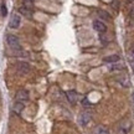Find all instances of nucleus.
<instances>
[{
  "instance_id": "1",
  "label": "nucleus",
  "mask_w": 134,
  "mask_h": 134,
  "mask_svg": "<svg viewBox=\"0 0 134 134\" xmlns=\"http://www.w3.org/2000/svg\"><path fill=\"white\" fill-rule=\"evenodd\" d=\"M6 42L13 50H16V51H20L21 50V45H20V40L19 37H16L15 35H8L6 36Z\"/></svg>"
},
{
  "instance_id": "2",
  "label": "nucleus",
  "mask_w": 134,
  "mask_h": 134,
  "mask_svg": "<svg viewBox=\"0 0 134 134\" xmlns=\"http://www.w3.org/2000/svg\"><path fill=\"white\" fill-rule=\"evenodd\" d=\"M132 129V122L128 119L123 120L119 124V128H118V134H128L129 130Z\"/></svg>"
},
{
  "instance_id": "3",
  "label": "nucleus",
  "mask_w": 134,
  "mask_h": 134,
  "mask_svg": "<svg viewBox=\"0 0 134 134\" xmlns=\"http://www.w3.org/2000/svg\"><path fill=\"white\" fill-rule=\"evenodd\" d=\"M93 29L96 30L97 32L103 34L107 31V26L104 25V23H102L99 20H94V21H93Z\"/></svg>"
},
{
  "instance_id": "4",
  "label": "nucleus",
  "mask_w": 134,
  "mask_h": 134,
  "mask_svg": "<svg viewBox=\"0 0 134 134\" xmlns=\"http://www.w3.org/2000/svg\"><path fill=\"white\" fill-rule=\"evenodd\" d=\"M16 100H19V102H25V100L29 99V92L26 91V90H19V91L16 92Z\"/></svg>"
},
{
  "instance_id": "5",
  "label": "nucleus",
  "mask_w": 134,
  "mask_h": 134,
  "mask_svg": "<svg viewBox=\"0 0 134 134\" xmlns=\"http://www.w3.org/2000/svg\"><path fill=\"white\" fill-rule=\"evenodd\" d=\"M16 70L21 75H26L30 71V66H29V63H26V62H19L16 65Z\"/></svg>"
},
{
  "instance_id": "6",
  "label": "nucleus",
  "mask_w": 134,
  "mask_h": 134,
  "mask_svg": "<svg viewBox=\"0 0 134 134\" xmlns=\"http://www.w3.org/2000/svg\"><path fill=\"white\" fill-rule=\"evenodd\" d=\"M20 23H21V19H20V16L18 14H15L11 16V19H10V24L9 26L11 29H18L20 26Z\"/></svg>"
},
{
  "instance_id": "7",
  "label": "nucleus",
  "mask_w": 134,
  "mask_h": 134,
  "mask_svg": "<svg viewBox=\"0 0 134 134\" xmlns=\"http://www.w3.org/2000/svg\"><path fill=\"white\" fill-rule=\"evenodd\" d=\"M90 120H91V114H90L88 112L81 113V115H80V123H81L82 125H87L90 123Z\"/></svg>"
},
{
  "instance_id": "8",
  "label": "nucleus",
  "mask_w": 134,
  "mask_h": 134,
  "mask_svg": "<svg viewBox=\"0 0 134 134\" xmlns=\"http://www.w3.org/2000/svg\"><path fill=\"white\" fill-rule=\"evenodd\" d=\"M66 97H67V99L70 100L71 103H76V102H77V92L73 91V90H71V91H67Z\"/></svg>"
},
{
  "instance_id": "9",
  "label": "nucleus",
  "mask_w": 134,
  "mask_h": 134,
  "mask_svg": "<svg viewBox=\"0 0 134 134\" xmlns=\"http://www.w3.org/2000/svg\"><path fill=\"white\" fill-rule=\"evenodd\" d=\"M19 13L21 15L26 16V18H31V16H32V9H29V8H26V6H21L19 9Z\"/></svg>"
},
{
  "instance_id": "10",
  "label": "nucleus",
  "mask_w": 134,
  "mask_h": 134,
  "mask_svg": "<svg viewBox=\"0 0 134 134\" xmlns=\"http://www.w3.org/2000/svg\"><path fill=\"white\" fill-rule=\"evenodd\" d=\"M103 61L107 63H115L119 61V56L118 55H110V56H107V57L103 58Z\"/></svg>"
},
{
  "instance_id": "11",
  "label": "nucleus",
  "mask_w": 134,
  "mask_h": 134,
  "mask_svg": "<svg viewBox=\"0 0 134 134\" xmlns=\"http://www.w3.org/2000/svg\"><path fill=\"white\" fill-rule=\"evenodd\" d=\"M23 109H24V102H19V100H16V103H15L14 107H13V110H14L15 113L20 114Z\"/></svg>"
},
{
  "instance_id": "12",
  "label": "nucleus",
  "mask_w": 134,
  "mask_h": 134,
  "mask_svg": "<svg viewBox=\"0 0 134 134\" xmlns=\"http://www.w3.org/2000/svg\"><path fill=\"white\" fill-rule=\"evenodd\" d=\"M96 134H109V132H108V129L105 128V127H103V125H98L96 128Z\"/></svg>"
},
{
  "instance_id": "13",
  "label": "nucleus",
  "mask_w": 134,
  "mask_h": 134,
  "mask_svg": "<svg viewBox=\"0 0 134 134\" xmlns=\"http://www.w3.org/2000/svg\"><path fill=\"white\" fill-rule=\"evenodd\" d=\"M23 3H24V6L29 8V9H32L35 1H34V0H23Z\"/></svg>"
},
{
  "instance_id": "14",
  "label": "nucleus",
  "mask_w": 134,
  "mask_h": 134,
  "mask_svg": "<svg viewBox=\"0 0 134 134\" xmlns=\"http://www.w3.org/2000/svg\"><path fill=\"white\" fill-rule=\"evenodd\" d=\"M0 13H1V16H6V14H8V9H6V5L4 3L0 6Z\"/></svg>"
},
{
  "instance_id": "15",
  "label": "nucleus",
  "mask_w": 134,
  "mask_h": 134,
  "mask_svg": "<svg viewBox=\"0 0 134 134\" xmlns=\"http://www.w3.org/2000/svg\"><path fill=\"white\" fill-rule=\"evenodd\" d=\"M98 14H99V16H100V18H103V19H107V20L110 19L109 15L107 14V13H104V11H102V10H99V11H98Z\"/></svg>"
},
{
  "instance_id": "16",
  "label": "nucleus",
  "mask_w": 134,
  "mask_h": 134,
  "mask_svg": "<svg viewBox=\"0 0 134 134\" xmlns=\"http://www.w3.org/2000/svg\"><path fill=\"white\" fill-rule=\"evenodd\" d=\"M129 60L132 61V62H134V50H133V51H130V53H129Z\"/></svg>"
},
{
  "instance_id": "17",
  "label": "nucleus",
  "mask_w": 134,
  "mask_h": 134,
  "mask_svg": "<svg viewBox=\"0 0 134 134\" xmlns=\"http://www.w3.org/2000/svg\"><path fill=\"white\" fill-rule=\"evenodd\" d=\"M130 14H132V15H134V6H133V8H132V9H130Z\"/></svg>"
},
{
  "instance_id": "18",
  "label": "nucleus",
  "mask_w": 134,
  "mask_h": 134,
  "mask_svg": "<svg viewBox=\"0 0 134 134\" xmlns=\"http://www.w3.org/2000/svg\"><path fill=\"white\" fill-rule=\"evenodd\" d=\"M133 71H134V66H133Z\"/></svg>"
},
{
  "instance_id": "19",
  "label": "nucleus",
  "mask_w": 134,
  "mask_h": 134,
  "mask_svg": "<svg viewBox=\"0 0 134 134\" xmlns=\"http://www.w3.org/2000/svg\"><path fill=\"white\" fill-rule=\"evenodd\" d=\"M133 24H134V20H133Z\"/></svg>"
}]
</instances>
